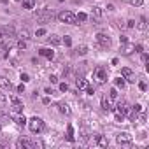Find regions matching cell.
Here are the masks:
<instances>
[{
	"mask_svg": "<svg viewBox=\"0 0 149 149\" xmlns=\"http://www.w3.org/2000/svg\"><path fill=\"white\" fill-rule=\"evenodd\" d=\"M93 79L97 84H104L107 81V68L105 67H97L93 70Z\"/></svg>",
	"mask_w": 149,
	"mask_h": 149,
	"instance_id": "1",
	"label": "cell"
},
{
	"mask_svg": "<svg viewBox=\"0 0 149 149\" xmlns=\"http://www.w3.org/2000/svg\"><path fill=\"white\" fill-rule=\"evenodd\" d=\"M28 126H30V132L32 133H40L44 130V121L37 116H33L32 119H28Z\"/></svg>",
	"mask_w": 149,
	"mask_h": 149,
	"instance_id": "2",
	"label": "cell"
},
{
	"mask_svg": "<svg viewBox=\"0 0 149 149\" xmlns=\"http://www.w3.org/2000/svg\"><path fill=\"white\" fill-rule=\"evenodd\" d=\"M58 19L61 21V23H65V25H76V14L74 13H70V11H61L60 14H58Z\"/></svg>",
	"mask_w": 149,
	"mask_h": 149,
	"instance_id": "3",
	"label": "cell"
},
{
	"mask_svg": "<svg viewBox=\"0 0 149 149\" xmlns=\"http://www.w3.org/2000/svg\"><path fill=\"white\" fill-rule=\"evenodd\" d=\"M97 44H98V47L107 49V47H111V39H109L105 33H98V35H97Z\"/></svg>",
	"mask_w": 149,
	"mask_h": 149,
	"instance_id": "4",
	"label": "cell"
},
{
	"mask_svg": "<svg viewBox=\"0 0 149 149\" xmlns=\"http://www.w3.org/2000/svg\"><path fill=\"white\" fill-rule=\"evenodd\" d=\"M91 142H93L95 146H98V147H107V146H109V140H107L104 135H98V133L91 137Z\"/></svg>",
	"mask_w": 149,
	"mask_h": 149,
	"instance_id": "5",
	"label": "cell"
},
{
	"mask_svg": "<svg viewBox=\"0 0 149 149\" xmlns=\"http://www.w3.org/2000/svg\"><path fill=\"white\" fill-rule=\"evenodd\" d=\"M128 111H130V105H128L126 102H121V100H119L118 105H116V114H119V116L125 118V116L128 114Z\"/></svg>",
	"mask_w": 149,
	"mask_h": 149,
	"instance_id": "6",
	"label": "cell"
},
{
	"mask_svg": "<svg viewBox=\"0 0 149 149\" xmlns=\"http://www.w3.org/2000/svg\"><path fill=\"white\" fill-rule=\"evenodd\" d=\"M121 76H123V79L125 81H128V83H135V74L130 70V68H121Z\"/></svg>",
	"mask_w": 149,
	"mask_h": 149,
	"instance_id": "7",
	"label": "cell"
},
{
	"mask_svg": "<svg viewBox=\"0 0 149 149\" xmlns=\"http://www.w3.org/2000/svg\"><path fill=\"white\" fill-rule=\"evenodd\" d=\"M135 51V44H132V42H123V46H121V53L125 54V56H130L132 53Z\"/></svg>",
	"mask_w": 149,
	"mask_h": 149,
	"instance_id": "8",
	"label": "cell"
},
{
	"mask_svg": "<svg viewBox=\"0 0 149 149\" xmlns=\"http://www.w3.org/2000/svg\"><path fill=\"white\" fill-rule=\"evenodd\" d=\"M116 140H118V144L130 146V144H132V135H130V133H119V135L116 137Z\"/></svg>",
	"mask_w": 149,
	"mask_h": 149,
	"instance_id": "9",
	"label": "cell"
},
{
	"mask_svg": "<svg viewBox=\"0 0 149 149\" xmlns=\"http://www.w3.org/2000/svg\"><path fill=\"white\" fill-rule=\"evenodd\" d=\"M16 146L19 147V149H32V147H35V144L32 142V140H28V139H19L18 142H16Z\"/></svg>",
	"mask_w": 149,
	"mask_h": 149,
	"instance_id": "10",
	"label": "cell"
},
{
	"mask_svg": "<svg viewBox=\"0 0 149 149\" xmlns=\"http://www.w3.org/2000/svg\"><path fill=\"white\" fill-rule=\"evenodd\" d=\"M37 18H39V19H40L42 23H46V21H49V19H53V14H51V13H49L47 9H42V11H40V13L37 14Z\"/></svg>",
	"mask_w": 149,
	"mask_h": 149,
	"instance_id": "11",
	"label": "cell"
},
{
	"mask_svg": "<svg viewBox=\"0 0 149 149\" xmlns=\"http://www.w3.org/2000/svg\"><path fill=\"white\" fill-rule=\"evenodd\" d=\"M11 102H13V111H14V112H18V114L23 112V104H21L16 97H11Z\"/></svg>",
	"mask_w": 149,
	"mask_h": 149,
	"instance_id": "12",
	"label": "cell"
},
{
	"mask_svg": "<svg viewBox=\"0 0 149 149\" xmlns=\"http://www.w3.org/2000/svg\"><path fill=\"white\" fill-rule=\"evenodd\" d=\"M11 37H14V30L13 28H2L0 30V39H11Z\"/></svg>",
	"mask_w": 149,
	"mask_h": 149,
	"instance_id": "13",
	"label": "cell"
},
{
	"mask_svg": "<svg viewBox=\"0 0 149 149\" xmlns=\"http://www.w3.org/2000/svg\"><path fill=\"white\" fill-rule=\"evenodd\" d=\"M0 88H4V90H11V88H13V84H11V81H9L7 77L0 76Z\"/></svg>",
	"mask_w": 149,
	"mask_h": 149,
	"instance_id": "14",
	"label": "cell"
},
{
	"mask_svg": "<svg viewBox=\"0 0 149 149\" xmlns=\"http://www.w3.org/2000/svg\"><path fill=\"white\" fill-rule=\"evenodd\" d=\"M102 109H104V111H107V112L112 109V107H111V98H109L107 95H104V97H102Z\"/></svg>",
	"mask_w": 149,
	"mask_h": 149,
	"instance_id": "15",
	"label": "cell"
},
{
	"mask_svg": "<svg viewBox=\"0 0 149 149\" xmlns=\"http://www.w3.org/2000/svg\"><path fill=\"white\" fill-rule=\"evenodd\" d=\"M39 54L40 56H46V58H53L54 56V51H51V49H47V47H42V49H39Z\"/></svg>",
	"mask_w": 149,
	"mask_h": 149,
	"instance_id": "16",
	"label": "cell"
},
{
	"mask_svg": "<svg viewBox=\"0 0 149 149\" xmlns=\"http://www.w3.org/2000/svg\"><path fill=\"white\" fill-rule=\"evenodd\" d=\"M76 86H77V90L81 91V90H86L90 84H88V81H86V79H83V77H81V79H76Z\"/></svg>",
	"mask_w": 149,
	"mask_h": 149,
	"instance_id": "17",
	"label": "cell"
},
{
	"mask_svg": "<svg viewBox=\"0 0 149 149\" xmlns=\"http://www.w3.org/2000/svg\"><path fill=\"white\" fill-rule=\"evenodd\" d=\"M18 47H19V49H26V47H28V39L19 37V40H18Z\"/></svg>",
	"mask_w": 149,
	"mask_h": 149,
	"instance_id": "18",
	"label": "cell"
},
{
	"mask_svg": "<svg viewBox=\"0 0 149 149\" xmlns=\"http://www.w3.org/2000/svg\"><path fill=\"white\" fill-rule=\"evenodd\" d=\"M58 107H60V112H63V114H67V116L72 112V111H70V107H68L67 104H58Z\"/></svg>",
	"mask_w": 149,
	"mask_h": 149,
	"instance_id": "19",
	"label": "cell"
},
{
	"mask_svg": "<svg viewBox=\"0 0 149 149\" xmlns=\"http://www.w3.org/2000/svg\"><path fill=\"white\" fill-rule=\"evenodd\" d=\"M49 42H51L53 46H60V44H61V39H60L58 35H51V37H49Z\"/></svg>",
	"mask_w": 149,
	"mask_h": 149,
	"instance_id": "20",
	"label": "cell"
},
{
	"mask_svg": "<svg viewBox=\"0 0 149 149\" xmlns=\"http://www.w3.org/2000/svg\"><path fill=\"white\" fill-rule=\"evenodd\" d=\"M67 139H68L70 142H74V128H72V125L67 126Z\"/></svg>",
	"mask_w": 149,
	"mask_h": 149,
	"instance_id": "21",
	"label": "cell"
},
{
	"mask_svg": "<svg viewBox=\"0 0 149 149\" xmlns=\"http://www.w3.org/2000/svg\"><path fill=\"white\" fill-rule=\"evenodd\" d=\"M14 121H16V125H19V126H25V125H26V118H25V116H16Z\"/></svg>",
	"mask_w": 149,
	"mask_h": 149,
	"instance_id": "22",
	"label": "cell"
},
{
	"mask_svg": "<svg viewBox=\"0 0 149 149\" xmlns=\"http://www.w3.org/2000/svg\"><path fill=\"white\" fill-rule=\"evenodd\" d=\"M125 84H126V83H125V79H123V77H118V79H116V86H118V88H121V90H123V88H125Z\"/></svg>",
	"mask_w": 149,
	"mask_h": 149,
	"instance_id": "23",
	"label": "cell"
},
{
	"mask_svg": "<svg viewBox=\"0 0 149 149\" xmlns=\"http://www.w3.org/2000/svg\"><path fill=\"white\" fill-rule=\"evenodd\" d=\"M109 98H111V100H116V98H118V90H116V88H112V90L109 91Z\"/></svg>",
	"mask_w": 149,
	"mask_h": 149,
	"instance_id": "24",
	"label": "cell"
},
{
	"mask_svg": "<svg viewBox=\"0 0 149 149\" xmlns=\"http://www.w3.org/2000/svg\"><path fill=\"white\" fill-rule=\"evenodd\" d=\"M23 7H25V9H33V0H25V2H23Z\"/></svg>",
	"mask_w": 149,
	"mask_h": 149,
	"instance_id": "25",
	"label": "cell"
},
{
	"mask_svg": "<svg viewBox=\"0 0 149 149\" xmlns=\"http://www.w3.org/2000/svg\"><path fill=\"white\" fill-rule=\"evenodd\" d=\"M6 102H7V97H6L2 91H0V107H4V105H6Z\"/></svg>",
	"mask_w": 149,
	"mask_h": 149,
	"instance_id": "26",
	"label": "cell"
},
{
	"mask_svg": "<svg viewBox=\"0 0 149 149\" xmlns=\"http://www.w3.org/2000/svg\"><path fill=\"white\" fill-rule=\"evenodd\" d=\"M76 19H77V21H86V19H88V16H86L84 13H79V14L76 16Z\"/></svg>",
	"mask_w": 149,
	"mask_h": 149,
	"instance_id": "27",
	"label": "cell"
},
{
	"mask_svg": "<svg viewBox=\"0 0 149 149\" xmlns=\"http://www.w3.org/2000/svg\"><path fill=\"white\" fill-rule=\"evenodd\" d=\"M139 28H140V30H146V18H144V16L139 19Z\"/></svg>",
	"mask_w": 149,
	"mask_h": 149,
	"instance_id": "28",
	"label": "cell"
},
{
	"mask_svg": "<svg viewBox=\"0 0 149 149\" xmlns=\"http://www.w3.org/2000/svg\"><path fill=\"white\" fill-rule=\"evenodd\" d=\"M132 2V6H135V7H140L142 4H144V0H130Z\"/></svg>",
	"mask_w": 149,
	"mask_h": 149,
	"instance_id": "29",
	"label": "cell"
},
{
	"mask_svg": "<svg viewBox=\"0 0 149 149\" xmlns=\"http://www.w3.org/2000/svg\"><path fill=\"white\" fill-rule=\"evenodd\" d=\"M21 81L23 83H28L30 81V76H28V74H21Z\"/></svg>",
	"mask_w": 149,
	"mask_h": 149,
	"instance_id": "30",
	"label": "cell"
},
{
	"mask_svg": "<svg viewBox=\"0 0 149 149\" xmlns=\"http://www.w3.org/2000/svg\"><path fill=\"white\" fill-rule=\"evenodd\" d=\"M63 42H65V46H70V44H72V39H70L68 35H65V39H63Z\"/></svg>",
	"mask_w": 149,
	"mask_h": 149,
	"instance_id": "31",
	"label": "cell"
},
{
	"mask_svg": "<svg viewBox=\"0 0 149 149\" xmlns=\"http://www.w3.org/2000/svg\"><path fill=\"white\" fill-rule=\"evenodd\" d=\"M86 51H88L86 46H81V47H79V53H81V54H86Z\"/></svg>",
	"mask_w": 149,
	"mask_h": 149,
	"instance_id": "32",
	"label": "cell"
},
{
	"mask_svg": "<svg viewBox=\"0 0 149 149\" xmlns=\"http://www.w3.org/2000/svg\"><path fill=\"white\" fill-rule=\"evenodd\" d=\"M139 88H140L142 91H146V90H147V84H146V83H139Z\"/></svg>",
	"mask_w": 149,
	"mask_h": 149,
	"instance_id": "33",
	"label": "cell"
},
{
	"mask_svg": "<svg viewBox=\"0 0 149 149\" xmlns=\"http://www.w3.org/2000/svg\"><path fill=\"white\" fill-rule=\"evenodd\" d=\"M60 90H61V91H67V90H68L67 83H61V84H60Z\"/></svg>",
	"mask_w": 149,
	"mask_h": 149,
	"instance_id": "34",
	"label": "cell"
},
{
	"mask_svg": "<svg viewBox=\"0 0 149 149\" xmlns=\"http://www.w3.org/2000/svg\"><path fill=\"white\" fill-rule=\"evenodd\" d=\"M86 91H88V95H93V93H95V88H93V86H88Z\"/></svg>",
	"mask_w": 149,
	"mask_h": 149,
	"instance_id": "35",
	"label": "cell"
},
{
	"mask_svg": "<svg viewBox=\"0 0 149 149\" xmlns=\"http://www.w3.org/2000/svg\"><path fill=\"white\" fill-rule=\"evenodd\" d=\"M46 33V30L44 28H40V30H37V37H40V35H44Z\"/></svg>",
	"mask_w": 149,
	"mask_h": 149,
	"instance_id": "36",
	"label": "cell"
},
{
	"mask_svg": "<svg viewBox=\"0 0 149 149\" xmlns=\"http://www.w3.org/2000/svg\"><path fill=\"white\" fill-rule=\"evenodd\" d=\"M135 51H137V53H142V46H140V44H135Z\"/></svg>",
	"mask_w": 149,
	"mask_h": 149,
	"instance_id": "37",
	"label": "cell"
},
{
	"mask_svg": "<svg viewBox=\"0 0 149 149\" xmlns=\"http://www.w3.org/2000/svg\"><path fill=\"white\" fill-rule=\"evenodd\" d=\"M49 81L54 84V83H58V77H56V76H51V77H49Z\"/></svg>",
	"mask_w": 149,
	"mask_h": 149,
	"instance_id": "38",
	"label": "cell"
},
{
	"mask_svg": "<svg viewBox=\"0 0 149 149\" xmlns=\"http://www.w3.org/2000/svg\"><path fill=\"white\" fill-rule=\"evenodd\" d=\"M133 26H135V21H133V19H130V21H128V28H133Z\"/></svg>",
	"mask_w": 149,
	"mask_h": 149,
	"instance_id": "39",
	"label": "cell"
},
{
	"mask_svg": "<svg viewBox=\"0 0 149 149\" xmlns=\"http://www.w3.org/2000/svg\"><path fill=\"white\" fill-rule=\"evenodd\" d=\"M119 40H121V44H123V42H126V40H128V37H126V35H121V37H119Z\"/></svg>",
	"mask_w": 149,
	"mask_h": 149,
	"instance_id": "40",
	"label": "cell"
},
{
	"mask_svg": "<svg viewBox=\"0 0 149 149\" xmlns=\"http://www.w3.org/2000/svg\"><path fill=\"white\" fill-rule=\"evenodd\" d=\"M18 91L23 93V91H25V84H19V86H18Z\"/></svg>",
	"mask_w": 149,
	"mask_h": 149,
	"instance_id": "41",
	"label": "cell"
},
{
	"mask_svg": "<svg viewBox=\"0 0 149 149\" xmlns=\"http://www.w3.org/2000/svg\"><path fill=\"white\" fill-rule=\"evenodd\" d=\"M0 130H2V123H0Z\"/></svg>",
	"mask_w": 149,
	"mask_h": 149,
	"instance_id": "42",
	"label": "cell"
},
{
	"mask_svg": "<svg viewBox=\"0 0 149 149\" xmlns=\"http://www.w3.org/2000/svg\"><path fill=\"white\" fill-rule=\"evenodd\" d=\"M0 147H4V146H2V144H0Z\"/></svg>",
	"mask_w": 149,
	"mask_h": 149,
	"instance_id": "43",
	"label": "cell"
}]
</instances>
